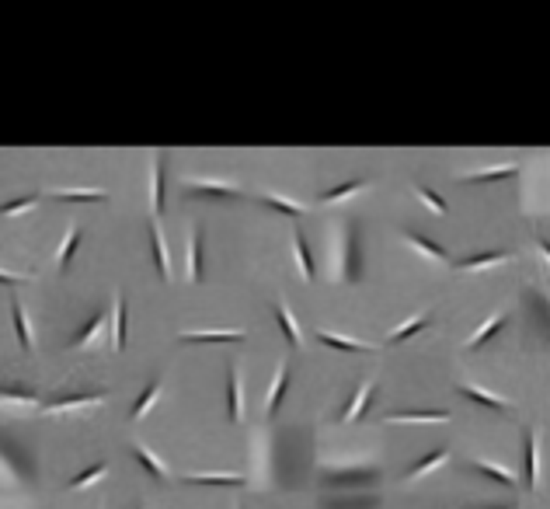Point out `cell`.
<instances>
[{"label": "cell", "mask_w": 550, "mask_h": 509, "mask_svg": "<svg viewBox=\"0 0 550 509\" xmlns=\"http://www.w3.org/2000/svg\"><path fill=\"white\" fill-rule=\"evenodd\" d=\"M28 276H18V272H4L0 269V286H18V283H25Z\"/></svg>", "instance_id": "cell-40"}, {"label": "cell", "mask_w": 550, "mask_h": 509, "mask_svg": "<svg viewBox=\"0 0 550 509\" xmlns=\"http://www.w3.org/2000/svg\"><path fill=\"white\" fill-rule=\"evenodd\" d=\"M446 408H429V411H390L387 422H446Z\"/></svg>", "instance_id": "cell-13"}, {"label": "cell", "mask_w": 550, "mask_h": 509, "mask_svg": "<svg viewBox=\"0 0 550 509\" xmlns=\"http://www.w3.org/2000/svg\"><path fill=\"white\" fill-rule=\"evenodd\" d=\"M293 251H296V265H300V276L310 283L314 279V258H310V248H307V237L296 230L293 234Z\"/></svg>", "instance_id": "cell-21"}, {"label": "cell", "mask_w": 550, "mask_h": 509, "mask_svg": "<svg viewBox=\"0 0 550 509\" xmlns=\"http://www.w3.org/2000/svg\"><path fill=\"white\" fill-rule=\"evenodd\" d=\"M0 398L32 405V402H39V391H35V388H28V384H0Z\"/></svg>", "instance_id": "cell-32"}, {"label": "cell", "mask_w": 550, "mask_h": 509, "mask_svg": "<svg viewBox=\"0 0 550 509\" xmlns=\"http://www.w3.org/2000/svg\"><path fill=\"white\" fill-rule=\"evenodd\" d=\"M470 468H474L477 475H484V478H491V482L505 485V489H512V485H516V475H512V471H505V468H498V464H488V461H470Z\"/></svg>", "instance_id": "cell-23"}, {"label": "cell", "mask_w": 550, "mask_h": 509, "mask_svg": "<svg viewBox=\"0 0 550 509\" xmlns=\"http://www.w3.org/2000/svg\"><path fill=\"white\" fill-rule=\"evenodd\" d=\"M324 345H331V349H342V352H369L373 345H366V342H356V338H342V335H331V331H321L317 335Z\"/></svg>", "instance_id": "cell-27"}, {"label": "cell", "mask_w": 550, "mask_h": 509, "mask_svg": "<svg viewBox=\"0 0 550 509\" xmlns=\"http://www.w3.org/2000/svg\"><path fill=\"white\" fill-rule=\"evenodd\" d=\"M199 279H202V234L195 230L188 241V283H199Z\"/></svg>", "instance_id": "cell-25"}, {"label": "cell", "mask_w": 550, "mask_h": 509, "mask_svg": "<svg viewBox=\"0 0 550 509\" xmlns=\"http://www.w3.org/2000/svg\"><path fill=\"white\" fill-rule=\"evenodd\" d=\"M286 388H289V363H279L275 384H272V391H269V405H265V411H269V415H275V411H279L282 398H286Z\"/></svg>", "instance_id": "cell-18"}, {"label": "cell", "mask_w": 550, "mask_h": 509, "mask_svg": "<svg viewBox=\"0 0 550 509\" xmlns=\"http://www.w3.org/2000/svg\"><path fill=\"white\" fill-rule=\"evenodd\" d=\"M227 405H230V418L234 422L244 418V391H241V370L237 366L227 370Z\"/></svg>", "instance_id": "cell-5"}, {"label": "cell", "mask_w": 550, "mask_h": 509, "mask_svg": "<svg viewBox=\"0 0 550 509\" xmlns=\"http://www.w3.org/2000/svg\"><path fill=\"white\" fill-rule=\"evenodd\" d=\"M369 395H373V384H359L356 395L349 398V405L338 411V422H352V418H359V411L369 405Z\"/></svg>", "instance_id": "cell-16"}, {"label": "cell", "mask_w": 550, "mask_h": 509, "mask_svg": "<svg viewBox=\"0 0 550 509\" xmlns=\"http://www.w3.org/2000/svg\"><path fill=\"white\" fill-rule=\"evenodd\" d=\"M328 509H376V499H349V503H331Z\"/></svg>", "instance_id": "cell-39"}, {"label": "cell", "mask_w": 550, "mask_h": 509, "mask_svg": "<svg viewBox=\"0 0 550 509\" xmlns=\"http://www.w3.org/2000/svg\"><path fill=\"white\" fill-rule=\"evenodd\" d=\"M161 391H164V381H161V377H154V381L147 384V391L136 398V405H133V418H143V415L154 408V402L161 398Z\"/></svg>", "instance_id": "cell-24"}, {"label": "cell", "mask_w": 550, "mask_h": 509, "mask_svg": "<svg viewBox=\"0 0 550 509\" xmlns=\"http://www.w3.org/2000/svg\"><path fill=\"white\" fill-rule=\"evenodd\" d=\"M502 328H505V314H495L488 324H481V328H477V335L470 338V349H481V345H484V342H491Z\"/></svg>", "instance_id": "cell-30"}, {"label": "cell", "mask_w": 550, "mask_h": 509, "mask_svg": "<svg viewBox=\"0 0 550 509\" xmlns=\"http://www.w3.org/2000/svg\"><path fill=\"white\" fill-rule=\"evenodd\" d=\"M342 276L345 283H359L363 279V234L356 223L345 227V241H342Z\"/></svg>", "instance_id": "cell-1"}, {"label": "cell", "mask_w": 550, "mask_h": 509, "mask_svg": "<svg viewBox=\"0 0 550 509\" xmlns=\"http://www.w3.org/2000/svg\"><path fill=\"white\" fill-rule=\"evenodd\" d=\"M133 457L140 461V468H143L154 482H168V478H171V471H168V468H164V464H161V461H157V457H154L143 443H133Z\"/></svg>", "instance_id": "cell-8"}, {"label": "cell", "mask_w": 550, "mask_h": 509, "mask_svg": "<svg viewBox=\"0 0 550 509\" xmlns=\"http://www.w3.org/2000/svg\"><path fill=\"white\" fill-rule=\"evenodd\" d=\"M272 314H275V321H279V328H282V335L289 338V345H293V349H300V345H303V335H300V328H296V317H293V310L282 304V300H275V304H272Z\"/></svg>", "instance_id": "cell-7"}, {"label": "cell", "mask_w": 550, "mask_h": 509, "mask_svg": "<svg viewBox=\"0 0 550 509\" xmlns=\"http://www.w3.org/2000/svg\"><path fill=\"white\" fill-rule=\"evenodd\" d=\"M188 485H244V475H188Z\"/></svg>", "instance_id": "cell-33"}, {"label": "cell", "mask_w": 550, "mask_h": 509, "mask_svg": "<svg viewBox=\"0 0 550 509\" xmlns=\"http://www.w3.org/2000/svg\"><path fill=\"white\" fill-rule=\"evenodd\" d=\"M185 192L188 196H199V199H241V189L230 185V182H185Z\"/></svg>", "instance_id": "cell-4"}, {"label": "cell", "mask_w": 550, "mask_h": 509, "mask_svg": "<svg viewBox=\"0 0 550 509\" xmlns=\"http://www.w3.org/2000/svg\"><path fill=\"white\" fill-rule=\"evenodd\" d=\"M380 478V468H331V471H324V482L328 485H373Z\"/></svg>", "instance_id": "cell-2"}, {"label": "cell", "mask_w": 550, "mask_h": 509, "mask_svg": "<svg viewBox=\"0 0 550 509\" xmlns=\"http://www.w3.org/2000/svg\"><path fill=\"white\" fill-rule=\"evenodd\" d=\"M105 475H108V464H105V461H98V464H91V468H84L81 475H74L67 489H70V492H77V489L91 485V482H98V478H105Z\"/></svg>", "instance_id": "cell-31"}, {"label": "cell", "mask_w": 550, "mask_h": 509, "mask_svg": "<svg viewBox=\"0 0 550 509\" xmlns=\"http://www.w3.org/2000/svg\"><path fill=\"white\" fill-rule=\"evenodd\" d=\"M432 324V317L429 314H418V317H411L408 324H401V328H394L390 335H387V342L390 345H397V342H404V338H411V335H418V331H425Z\"/></svg>", "instance_id": "cell-22"}, {"label": "cell", "mask_w": 550, "mask_h": 509, "mask_svg": "<svg viewBox=\"0 0 550 509\" xmlns=\"http://www.w3.org/2000/svg\"><path fill=\"white\" fill-rule=\"evenodd\" d=\"M108 321H112V349L122 352V349H126V300H122V297H115Z\"/></svg>", "instance_id": "cell-11"}, {"label": "cell", "mask_w": 550, "mask_h": 509, "mask_svg": "<svg viewBox=\"0 0 550 509\" xmlns=\"http://www.w3.org/2000/svg\"><path fill=\"white\" fill-rule=\"evenodd\" d=\"M415 192H418V199H422V203L432 206V209H436L439 216H446V213H450V206L443 203V196H439V192H432V189H425V185H418Z\"/></svg>", "instance_id": "cell-38"}, {"label": "cell", "mask_w": 550, "mask_h": 509, "mask_svg": "<svg viewBox=\"0 0 550 509\" xmlns=\"http://www.w3.org/2000/svg\"><path fill=\"white\" fill-rule=\"evenodd\" d=\"M53 199H60V203H105L108 196L101 189H60V192H53Z\"/></svg>", "instance_id": "cell-19"}, {"label": "cell", "mask_w": 550, "mask_h": 509, "mask_svg": "<svg viewBox=\"0 0 550 509\" xmlns=\"http://www.w3.org/2000/svg\"><path fill=\"white\" fill-rule=\"evenodd\" d=\"M105 321H108V314H105V310H94L91 317H88V324L74 335V345H70V349H84L91 338H98V335H101V328H105Z\"/></svg>", "instance_id": "cell-14"}, {"label": "cell", "mask_w": 550, "mask_h": 509, "mask_svg": "<svg viewBox=\"0 0 550 509\" xmlns=\"http://www.w3.org/2000/svg\"><path fill=\"white\" fill-rule=\"evenodd\" d=\"M516 175H519V168L516 164H505V168H491V171H474L463 182H498V178H516Z\"/></svg>", "instance_id": "cell-36"}, {"label": "cell", "mask_w": 550, "mask_h": 509, "mask_svg": "<svg viewBox=\"0 0 550 509\" xmlns=\"http://www.w3.org/2000/svg\"><path fill=\"white\" fill-rule=\"evenodd\" d=\"M150 251H154V269L161 279H171V265H168V248H164V237H161V227L157 220H150Z\"/></svg>", "instance_id": "cell-6"}, {"label": "cell", "mask_w": 550, "mask_h": 509, "mask_svg": "<svg viewBox=\"0 0 550 509\" xmlns=\"http://www.w3.org/2000/svg\"><path fill=\"white\" fill-rule=\"evenodd\" d=\"M11 317H14L18 342H21V349L28 352V349H32V328H28V314H25V304H21V300H11Z\"/></svg>", "instance_id": "cell-20"}, {"label": "cell", "mask_w": 550, "mask_h": 509, "mask_svg": "<svg viewBox=\"0 0 550 509\" xmlns=\"http://www.w3.org/2000/svg\"><path fill=\"white\" fill-rule=\"evenodd\" d=\"M446 457H450V450H446V447H436L432 454H425L422 461H415V464L408 468V482H415V478H422L425 471H432V468H439V464H443Z\"/></svg>", "instance_id": "cell-17"}, {"label": "cell", "mask_w": 550, "mask_h": 509, "mask_svg": "<svg viewBox=\"0 0 550 509\" xmlns=\"http://www.w3.org/2000/svg\"><path fill=\"white\" fill-rule=\"evenodd\" d=\"M77 248H81V227H70V234H67V241H63V248H60V258H56V262H60V272L70 269Z\"/></svg>", "instance_id": "cell-29"}, {"label": "cell", "mask_w": 550, "mask_h": 509, "mask_svg": "<svg viewBox=\"0 0 550 509\" xmlns=\"http://www.w3.org/2000/svg\"><path fill=\"white\" fill-rule=\"evenodd\" d=\"M101 402H105V391H77V395H60V398L46 402L42 411H46V415H56V411H74V408L101 405Z\"/></svg>", "instance_id": "cell-3"}, {"label": "cell", "mask_w": 550, "mask_h": 509, "mask_svg": "<svg viewBox=\"0 0 550 509\" xmlns=\"http://www.w3.org/2000/svg\"><path fill=\"white\" fill-rule=\"evenodd\" d=\"M164 154H157L154 157V213H161L164 209Z\"/></svg>", "instance_id": "cell-34"}, {"label": "cell", "mask_w": 550, "mask_h": 509, "mask_svg": "<svg viewBox=\"0 0 550 509\" xmlns=\"http://www.w3.org/2000/svg\"><path fill=\"white\" fill-rule=\"evenodd\" d=\"M262 203L272 206V209H279V213H286V216H303V213H307V206L293 203V199H282V196H275V192H265V196H262Z\"/></svg>", "instance_id": "cell-35"}, {"label": "cell", "mask_w": 550, "mask_h": 509, "mask_svg": "<svg viewBox=\"0 0 550 509\" xmlns=\"http://www.w3.org/2000/svg\"><path fill=\"white\" fill-rule=\"evenodd\" d=\"M509 258H512V251H481V255H467V258H460L457 269L474 272V269H488V265H498V262H509Z\"/></svg>", "instance_id": "cell-10"}, {"label": "cell", "mask_w": 550, "mask_h": 509, "mask_svg": "<svg viewBox=\"0 0 550 509\" xmlns=\"http://www.w3.org/2000/svg\"><path fill=\"white\" fill-rule=\"evenodd\" d=\"M460 395H463V398H470V402H477V405H484V408H495V411H509V402H502L498 395H491V391H484V388L463 384V388H460Z\"/></svg>", "instance_id": "cell-15"}, {"label": "cell", "mask_w": 550, "mask_h": 509, "mask_svg": "<svg viewBox=\"0 0 550 509\" xmlns=\"http://www.w3.org/2000/svg\"><path fill=\"white\" fill-rule=\"evenodd\" d=\"M363 189H366V182H363V178H352V182H345V185H335V189L321 192V203H338V199H349V196L363 192Z\"/></svg>", "instance_id": "cell-28"}, {"label": "cell", "mask_w": 550, "mask_h": 509, "mask_svg": "<svg viewBox=\"0 0 550 509\" xmlns=\"http://www.w3.org/2000/svg\"><path fill=\"white\" fill-rule=\"evenodd\" d=\"M136 509H143V506H136Z\"/></svg>", "instance_id": "cell-41"}, {"label": "cell", "mask_w": 550, "mask_h": 509, "mask_svg": "<svg viewBox=\"0 0 550 509\" xmlns=\"http://www.w3.org/2000/svg\"><path fill=\"white\" fill-rule=\"evenodd\" d=\"M182 342H244V331H185Z\"/></svg>", "instance_id": "cell-26"}, {"label": "cell", "mask_w": 550, "mask_h": 509, "mask_svg": "<svg viewBox=\"0 0 550 509\" xmlns=\"http://www.w3.org/2000/svg\"><path fill=\"white\" fill-rule=\"evenodd\" d=\"M39 203V196H21V199H11V203H0V216H18V213H25V209H32V206Z\"/></svg>", "instance_id": "cell-37"}, {"label": "cell", "mask_w": 550, "mask_h": 509, "mask_svg": "<svg viewBox=\"0 0 550 509\" xmlns=\"http://www.w3.org/2000/svg\"><path fill=\"white\" fill-rule=\"evenodd\" d=\"M523 457H526V489H537V482H540V461H537V436L530 429L523 436Z\"/></svg>", "instance_id": "cell-9"}, {"label": "cell", "mask_w": 550, "mask_h": 509, "mask_svg": "<svg viewBox=\"0 0 550 509\" xmlns=\"http://www.w3.org/2000/svg\"><path fill=\"white\" fill-rule=\"evenodd\" d=\"M404 237H408V244H411L415 251H422L425 258H436V262H446V248H443V244H436L432 237H425V234H418V230H408Z\"/></svg>", "instance_id": "cell-12"}]
</instances>
